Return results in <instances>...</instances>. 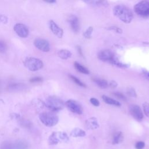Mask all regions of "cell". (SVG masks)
<instances>
[{
    "instance_id": "cell-1",
    "label": "cell",
    "mask_w": 149,
    "mask_h": 149,
    "mask_svg": "<svg viewBox=\"0 0 149 149\" xmlns=\"http://www.w3.org/2000/svg\"><path fill=\"white\" fill-rule=\"evenodd\" d=\"M113 15L125 23H130L133 17L132 10L123 5H118L113 9Z\"/></svg>"
},
{
    "instance_id": "cell-2",
    "label": "cell",
    "mask_w": 149,
    "mask_h": 149,
    "mask_svg": "<svg viewBox=\"0 0 149 149\" xmlns=\"http://www.w3.org/2000/svg\"><path fill=\"white\" fill-rule=\"evenodd\" d=\"M46 107L52 111H58L63 108L64 103L63 101L56 96L48 97L45 102Z\"/></svg>"
},
{
    "instance_id": "cell-3",
    "label": "cell",
    "mask_w": 149,
    "mask_h": 149,
    "mask_svg": "<svg viewBox=\"0 0 149 149\" xmlns=\"http://www.w3.org/2000/svg\"><path fill=\"white\" fill-rule=\"evenodd\" d=\"M23 64L27 69L32 72L38 70L42 68L44 66V63L41 59L34 57L26 58L24 61Z\"/></svg>"
},
{
    "instance_id": "cell-4",
    "label": "cell",
    "mask_w": 149,
    "mask_h": 149,
    "mask_svg": "<svg viewBox=\"0 0 149 149\" xmlns=\"http://www.w3.org/2000/svg\"><path fill=\"white\" fill-rule=\"evenodd\" d=\"M40 121L45 126L52 127L57 124L59 119L54 113L51 112H42L39 115Z\"/></svg>"
},
{
    "instance_id": "cell-5",
    "label": "cell",
    "mask_w": 149,
    "mask_h": 149,
    "mask_svg": "<svg viewBox=\"0 0 149 149\" xmlns=\"http://www.w3.org/2000/svg\"><path fill=\"white\" fill-rule=\"evenodd\" d=\"M134 10L139 16L143 17L149 16V2L142 1L138 2L134 6Z\"/></svg>"
},
{
    "instance_id": "cell-6",
    "label": "cell",
    "mask_w": 149,
    "mask_h": 149,
    "mask_svg": "<svg viewBox=\"0 0 149 149\" xmlns=\"http://www.w3.org/2000/svg\"><path fill=\"white\" fill-rule=\"evenodd\" d=\"M98 58L102 61L109 62L112 65H113L115 61L117 59L113 53L108 49L100 51L98 54Z\"/></svg>"
},
{
    "instance_id": "cell-7",
    "label": "cell",
    "mask_w": 149,
    "mask_h": 149,
    "mask_svg": "<svg viewBox=\"0 0 149 149\" xmlns=\"http://www.w3.org/2000/svg\"><path fill=\"white\" fill-rule=\"evenodd\" d=\"M67 108L73 113L80 115L83 112L81 105L74 100H69L65 102Z\"/></svg>"
},
{
    "instance_id": "cell-8",
    "label": "cell",
    "mask_w": 149,
    "mask_h": 149,
    "mask_svg": "<svg viewBox=\"0 0 149 149\" xmlns=\"http://www.w3.org/2000/svg\"><path fill=\"white\" fill-rule=\"evenodd\" d=\"M34 45L37 49L44 52H49L50 50V45L49 42L44 38H36L34 41Z\"/></svg>"
},
{
    "instance_id": "cell-9",
    "label": "cell",
    "mask_w": 149,
    "mask_h": 149,
    "mask_svg": "<svg viewBox=\"0 0 149 149\" xmlns=\"http://www.w3.org/2000/svg\"><path fill=\"white\" fill-rule=\"evenodd\" d=\"M129 110L131 115L137 120L140 121L143 118V113L139 105L132 104L129 107Z\"/></svg>"
},
{
    "instance_id": "cell-10",
    "label": "cell",
    "mask_w": 149,
    "mask_h": 149,
    "mask_svg": "<svg viewBox=\"0 0 149 149\" xmlns=\"http://www.w3.org/2000/svg\"><path fill=\"white\" fill-rule=\"evenodd\" d=\"M13 30L17 35L22 38H26L29 33L28 27L22 23L16 24L13 27Z\"/></svg>"
},
{
    "instance_id": "cell-11",
    "label": "cell",
    "mask_w": 149,
    "mask_h": 149,
    "mask_svg": "<svg viewBox=\"0 0 149 149\" xmlns=\"http://www.w3.org/2000/svg\"><path fill=\"white\" fill-rule=\"evenodd\" d=\"M49 29L54 34H55L56 37L61 38L62 37L63 34V30L56 24V23L53 20H50L49 22Z\"/></svg>"
},
{
    "instance_id": "cell-12",
    "label": "cell",
    "mask_w": 149,
    "mask_h": 149,
    "mask_svg": "<svg viewBox=\"0 0 149 149\" xmlns=\"http://www.w3.org/2000/svg\"><path fill=\"white\" fill-rule=\"evenodd\" d=\"M69 22L72 30L75 33H79L80 30V23L78 18L74 15H71L69 17Z\"/></svg>"
},
{
    "instance_id": "cell-13",
    "label": "cell",
    "mask_w": 149,
    "mask_h": 149,
    "mask_svg": "<svg viewBox=\"0 0 149 149\" xmlns=\"http://www.w3.org/2000/svg\"><path fill=\"white\" fill-rule=\"evenodd\" d=\"M86 127L88 129L94 130L99 127V125L97 119L95 117H91L86 120Z\"/></svg>"
},
{
    "instance_id": "cell-14",
    "label": "cell",
    "mask_w": 149,
    "mask_h": 149,
    "mask_svg": "<svg viewBox=\"0 0 149 149\" xmlns=\"http://www.w3.org/2000/svg\"><path fill=\"white\" fill-rule=\"evenodd\" d=\"M14 149H28L29 146L27 142L22 139L17 140L13 143Z\"/></svg>"
},
{
    "instance_id": "cell-15",
    "label": "cell",
    "mask_w": 149,
    "mask_h": 149,
    "mask_svg": "<svg viewBox=\"0 0 149 149\" xmlns=\"http://www.w3.org/2000/svg\"><path fill=\"white\" fill-rule=\"evenodd\" d=\"M60 137L59 132H53L48 139V144L49 145H54L58 144L60 141Z\"/></svg>"
},
{
    "instance_id": "cell-16",
    "label": "cell",
    "mask_w": 149,
    "mask_h": 149,
    "mask_svg": "<svg viewBox=\"0 0 149 149\" xmlns=\"http://www.w3.org/2000/svg\"><path fill=\"white\" fill-rule=\"evenodd\" d=\"M102 98L103 100V101L107 103V104H109V105H115V106H116V107H120L121 105L120 103L119 102V101L113 99V98H111L107 95H103L102 96Z\"/></svg>"
},
{
    "instance_id": "cell-17",
    "label": "cell",
    "mask_w": 149,
    "mask_h": 149,
    "mask_svg": "<svg viewBox=\"0 0 149 149\" xmlns=\"http://www.w3.org/2000/svg\"><path fill=\"white\" fill-rule=\"evenodd\" d=\"M58 56L62 59H68L72 56V53L69 50L66 49H62L58 51Z\"/></svg>"
},
{
    "instance_id": "cell-18",
    "label": "cell",
    "mask_w": 149,
    "mask_h": 149,
    "mask_svg": "<svg viewBox=\"0 0 149 149\" xmlns=\"http://www.w3.org/2000/svg\"><path fill=\"white\" fill-rule=\"evenodd\" d=\"M93 80L94 81V83H96V84L100 87L101 88H107L108 87V83L107 80L101 79H98V78H94L93 79Z\"/></svg>"
},
{
    "instance_id": "cell-19",
    "label": "cell",
    "mask_w": 149,
    "mask_h": 149,
    "mask_svg": "<svg viewBox=\"0 0 149 149\" xmlns=\"http://www.w3.org/2000/svg\"><path fill=\"white\" fill-rule=\"evenodd\" d=\"M70 135L74 137H84L86 136V132L80 128H74L72 130Z\"/></svg>"
},
{
    "instance_id": "cell-20",
    "label": "cell",
    "mask_w": 149,
    "mask_h": 149,
    "mask_svg": "<svg viewBox=\"0 0 149 149\" xmlns=\"http://www.w3.org/2000/svg\"><path fill=\"white\" fill-rule=\"evenodd\" d=\"M123 139V136L121 132H118L115 133L112 138V144H116L122 142Z\"/></svg>"
},
{
    "instance_id": "cell-21",
    "label": "cell",
    "mask_w": 149,
    "mask_h": 149,
    "mask_svg": "<svg viewBox=\"0 0 149 149\" xmlns=\"http://www.w3.org/2000/svg\"><path fill=\"white\" fill-rule=\"evenodd\" d=\"M74 66L77 71H79L81 73L86 74L89 73V70L86 68H85L84 66H83V65H81V64H80L77 62H75L74 63Z\"/></svg>"
},
{
    "instance_id": "cell-22",
    "label": "cell",
    "mask_w": 149,
    "mask_h": 149,
    "mask_svg": "<svg viewBox=\"0 0 149 149\" xmlns=\"http://www.w3.org/2000/svg\"><path fill=\"white\" fill-rule=\"evenodd\" d=\"M0 149H14L13 143L9 141H4L1 144Z\"/></svg>"
},
{
    "instance_id": "cell-23",
    "label": "cell",
    "mask_w": 149,
    "mask_h": 149,
    "mask_svg": "<svg viewBox=\"0 0 149 149\" xmlns=\"http://www.w3.org/2000/svg\"><path fill=\"white\" fill-rule=\"evenodd\" d=\"M25 85L22 83H13L9 86V89L12 90H19L24 88Z\"/></svg>"
},
{
    "instance_id": "cell-24",
    "label": "cell",
    "mask_w": 149,
    "mask_h": 149,
    "mask_svg": "<svg viewBox=\"0 0 149 149\" xmlns=\"http://www.w3.org/2000/svg\"><path fill=\"white\" fill-rule=\"evenodd\" d=\"M69 77L70 78V79H71L72 81H73V82H74L75 84H76L77 85H78V86H80V87H86V84H85L84 83H83L82 81H81L77 77H75L74 76L72 75V74H69Z\"/></svg>"
},
{
    "instance_id": "cell-25",
    "label": "cell",
    "mask_w": 149,
    "mask_h": 149,
    "mask_svg": "<svg viewBox=\"0 0 149 149\" xmlns=\"http://www.w3.org/2000/svg\"><path fill=\"white\" fill-rule=\"evenodd\" d=\"M93 31V27L92 26L88 27L86 30L83 33V36L86 38H90L91 37V34Z\"/></svg>"
},
{
    "instance_id": "cell-26",
    "label": "cell",
    "mask_w": 149,
    "mask_h": 149,
    "mask_svg": "<svg viewBox=\"0 0 149 149\" xmlns=\"http://www.w3.org/2000/svg\"><path fill=\"white\" fill-rule=\"evenodd\" d=\"M87 2H90L93 5L97 6H105L108 5L107 1H87Z\"/></svg>"
},
{
    "instance_id": "cell-27",
    "label": "cell",
    "mask_w": 149,
    "mask_h": 149,
    "mask_svg": "<svg viewBox=\"0 0 149 149\" xmlns=\"http://www.w3.org/2000/svg\"><path fill=\"white\" fill-rule=\"evenodd\" d=\"M143 109L144 114L149 117V104L148 102H144L143 104Z\"/></svg>"
},
{
    "instance_id": "cell-28",
    "label": "cell",
    "mask_w": 149,
    "mask_h": 149,
    "mask_svg": "<svg viewBox=\"0 0 149 149\" xmlns=\"http://www.w3.org/2000/svg\"><path fill=\"white\" fill-rule=\"evenodd\" d=\"M7 49L6 44L2 40H0V53H4Z\"/></svg>"
},
{
    "instance_id": "cell-29",
    "label": "cell",
    "mask_w": 149,
    "mask_h": 149,
    "mask_svg": "<svg viewBox=\"0 0 149 149\" xmlns=\"http://www.w3.org/2000/svg\"><path fill=\"white\" fill-rule=\"evenodd\" d=\"M113 95L114 96H115L116 97H117L118 98L120 99V100H123V101H126V97L121 93L120 92H115V93H113Z\"/></svg>"
},
{
    "instance_id": "cell-30",
    "label": "cell",
    "mask_w": 149,
    "mask_h": 149,
    "mask_svg": "<svg viewBox=\"0 0 149 149\" xmlns=\"http://www.w3.org/2000/svg\"><path fill=\"white\" fill-rule=\"evenodd\" d=\"M127 93L130 97H136V96H137L136 93V91H135V90L133 88H127Z\"/></svg>"
},
{
    "instance_id": "cell-31",
    "label": "cell",
    "mask_w": 149,
    "mask_h": 149,
    "mask_svg": "<svg viewBox=\"0 0 149 149\" xmlns=\"http://www.w3.org/2000/svg\"><path fill=\"white\" fill-rule=\"evenodd\" d=\"M20 125L25 127H29L30 126H31V123L29 121V120H24V119H22L20 120Z\"/></svg>"
},
{
    "instance_id": "cell-32",
    "label": "cell",
    "mask_w": 149,
    "mask_h": 149,
    "mask_svg": "<svg viewBox=\"0 0 149 149\" xmlns=\"http://www.w3.org/2000/svg\"><path fill=\"white\" fill-rule=\"evenodd\" d=\"M30 82L31 83H40L42 81V78L41 77H34L29 80Z\"/></svg>"
},
{
    "instance_id": "cell-33",
    "label": "cell",
    "mask_w": 149,
    "mask_h": 149,
    "mask_svg": "<svg viewBox=\"0 0 149 149\" xmlns=\"http://www.w3.org/2000/svg\"><path fill=\"white\" fill-rule=\"evenodd\" d=\"M145 146V143L142 141H137L135 144V148L136 149H143Z\"/></svg>"
},
{
    "instance_id": "cell-34",
    "label": "cell",
    "mask_w": 149,
    "mask_h": 149,
    "mask_svg": "<svg viewBox=\"0 0 149 149\" xmlns=\"http://www.w3.org/2000/svg\"><path fill=\"white\" fill-rule=\"evenodd\" d=\"M108 29L110 30L115 31V32H116L118 33H120V34H121L122 33V30L120 28L116 26H111V27H108Z\"/></svg>"
},
{
    "instance_id": "cell-35",
    "label": "cell",
    "mask_w": 149,
    "mask_h": 149,
    "mask_svg": "<svg viewBox=\"0 0 149 149\" xmlns=\"http://www.w3.org/2000/svg\"><path fill=\"white\" fill-rule=\"evenodd\" d=\"M90 102L94 105V106H95V107H98L100 105V102L99 101L95 98H91L90 99Z\"/></svg>"
},
{
    "instance_id": "cell-36",
    "label": "cell",
    "mask_w": 149,
    "mask_h": 149,
    "mask_svg": "<svg viewBox=\"0 0 149 149\" xmlns=\"http://www.w3.org/2000/svg\"><path fill=\"white\" fill-rule=\"evenodd\" d=\"M0 22L3 24H6L8 22V18L3 15H0Z\"/></svg>"
},
{
    "instance_id": "cell-37",
    "label": "cell",
    "mask_w": 149,
    "mask_h": 149,
    "mask_svg": "<svg viewBox=\"0 0 149 149\" xmlns=\"http://www.w3.org/2000/svg\"><path fill=\"white\" fill-rule=\"evenodd\" d=\"M117 86H118V83L115 80H111L109 81V83H108V87L109 86L112 88H115L117 87Z\"/></svg>"
},
{
    "instance_id": "cell-38",
    "label": "cell",
    "mask_w": 149,
    "mask_h": 149,
    "mask_svg": "<svg viewBox=\"0 0 149 149\" xmlns=\"http://www.w3.org/2000/svg\"><path fill=\"white\" fill-rule=\"evenodd\" d=\"M77 50H78V52H79V54H80L81 56H83V52H82V50H81V48H80V46H77Z\"/></svg>"
},
{
    "instance_id": "cell-39",
    "label": "cell",
    "mask_w": 149,
    "mask_h": 149,
    "mask_svg": "<svg viewBox=\"0 0 149 149\" xmlns=\"http://www.w3.org/2000/svg\"><path fill=\"white\" fill-rule=\"evenodd\" d=\"M45 2H47V3H55V2H56V1H55V0H50V1H45Z\"/></svg>"
},
{
    "instance_id": "cell-40",
    "label": "cell",
    "mask_w": 149,
    "mask_h": 149,
    "mask_svg": "<svg viewBox=\"0 0 149 149\" xmlns=\"http://www.w3.org/2000/svg\"><path fill=\"white\" fill-rule=\"evenodd\" d=\"M146 76L149 78V72H147V73H146Z\"/></svg>"
}]
</instances>
